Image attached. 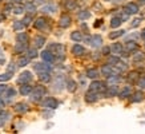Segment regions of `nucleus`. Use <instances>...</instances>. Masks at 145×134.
Listing matches in <instances>:
<instances>
[{
	"instance_id": "31",
	"label": "nucleus",
	"mask_w": 145,
	"mask_h": 134,
	"mask_svg": "<svg viewBox=\"0 0 145 134\" xmlns=\"http://www.w3.org/2000/svg\"><path fill=\"white\" fill-rule=\"evenodd\" d=\"M121 35H124V31H123V30L110 32V34H109V39H116V38H119V36H121Z\"/></svg>"
},
{
	"instance_id": "23",
	"label": "nucleus",
	"mask_w": 145,
	"mask_h": 134,
	"mask_svg": "<svg viewBox=\"0 0 145 134\" xmlns=\"http://www.w3.org/2000/svg\"><path fill=\"white\" fill-rule=\"evenodd\" d=\"M87 76H88V78L95 79V78H97V76H99V71H97V70H95V68H89L88 71H87Z\"/></svg>"
},
{
	"instance_id": "54",
	"label": "nucleus",
	"mask_w": 145,
	"mask_h": 134,
	"mask_svg": "<svg viewBox=\"0 0 145 134\" xmlns=\"http://www.w3.org/2000/svg\"><path fill=\"white\" fill-rule=\"evenodd\" d=\"M109 50H110V48H108V47H105V48H104V54H108V52H109Z\"/></svg>"
},
{
	"instance_id": "2",
	"label": "nucleus",
	"mask_w": 145,
	"mask_h": 134,
	"mask_svg": "<svg viewBox=\"0 0 145 134\" xmlns=\"http://www.w3.org/2000/svg\"><path fill=\"white\" fill-rule=\"evenodd\" d=\"M89 90H92V91H104L105 90V85L103 83V82H99V80H93L92 83L89 85Z\"/></svg>"
},
{
	"instance_id": "49",
	"label": "nucleus",
	"mask_w": 145,
	"mask_h": 134,
	"mask_svg": "<svg viewBox=\"0 0 145 134\" xmlns=\"http://www.w3.org/2000/svg\"><path fill=\"white\" fill-rule=\"evenodd\" d=\"M137 75H138V74H137L136 71H135V72H131V74H129V80H135Z\"/></svg>"
},
{
	"instance_id": "13",
	"label": "nucleus",
	"mask_w": 145,
	"mask_h": 134,
	"mask_svg": "<svg viewBox=\"0 0 145 134\" xmlns=\"http://www.w3.org/2000/svg\"><path fill=\"white\" fill-rule=\"evenodd\" d=\"M131 93H132V89L129 87V86H127V87H124L123 90H121V93L119 94V97L121 99H124V98H128L129 95H131Z\"/></svg>"
},
{
	"instance_id": "53",
	"label": "nucleus",
	"mask_w": 145,
	"mask_h": 134,
	"mask_svg": "<svg viewBox=\"0 0 145 134\" xmlns=\"http://www.w3.org/2000/svg\"><path fill=\"white\" fill-rule=\"evenodd\" d=\"M3 107H4V101L0 99V109H3Z\"/></svg>"
},
{
	"instance_id": "1",
	"label": "nucleus",
	"mask_w": 145,
	"mask_h": 134,
	"mask_svg": "<svg viewBox=\"0 0 145 134\" xmlns=\"http://www.w3.org/2000/svg\"><path fill=\"white\" fill-rule=\"evenodd\" d=\"M44 94H45V89H44V87L37 86V87H35V89H33V93H32V95H31V99L33 101V102H39Z\"/></svg>"
},
{
	"instance_id": "38",
	"label": "nucleus",
	"mask_w": 145,
	"mask_h": 134,
	"mask_svg": "<svg viewBox=\"0 0 145 134\" xmlns=\"http://www.w3.org/2000/svg\"><path fill=\"white\" fill-rule=\"evenodd\" d=\"M144 52H136V55H135V56H133V59H135V60H136V62H138V60H142V59H144Z\"/></svg>"
},
{
	"instance_id": "26",
	"label": "nucleus",
	"mask_w": 145,
	"mask_h": 134,
	"mask_svg": "<svg viewBox=\"0 0 145 134\" xmlns=\"http://www.w3.org/2000/svg\"><path fill=\"white\" fill-rule=\"evenodd\" d=\"M117 93H119V89H117L116 86H112V87H109V89H108L106 95H108V97H114Z\"/></svg>"
},
{
	"instance_id": "25",
	"label": "nucleus",
	"mask_w": 145,
	"mask_h": 134,
	"mask_svg": "<svg viewBox=\"0 0 145 134\" xmlns=\"http://www.w3.org/2000/svg\"><path fill=\"white\" fill-rule=\"evenodd\" d=\"M112 52H114V54H121L123 52V46L120 44V43H116V44H113L112 46Z\"/></svg>"
},
{
	"instance_id": "3",
	"label": "nucleus",
	"mask_w": 145,
	"mask_h": 134,
	"mask_svg": "<svg viewBox=\"0 0 145 134\" xmlns=\"http://www.w3.org/2000/svg\"><path fill=\"white\" fill-rule=\"evenodd\" d=\"M33 26H35V28H37V30H41V31L48 30V22H47L44 18H39L35 23H33Z\"/></svg>"
},
{
	"instance_id": "36",
	"label": "nucleus",
	"mask_w": 145,
	"mask_h": 134,
	"mask_svg": "<svg viewBox=\"0 0 145 134\" xmlns=\"http://www.w3.org/2000/svg\"><path fill=\"white\" fill-rule=\"evenodd\" d=\"M25 9L28 11V12H35V11H36V7L32 4V3H27V4H25Z\"/></svg>"
},
{
	"instance_id": "15",
	"label": "nucleus",
	"mask_w": 145,
	"mask_h": 134,
	"mask_svg": "<svg viewBox=\"0 0 145 134\" xmlns=\"http://www.w3.org/2000/svg\"><path fill=\"white\" fill-rule=\"evenodd\" d=\"M13 109H15V110H16L18 113H25L27 110H28V106H27L25 103H22V102H20V103H16Z\"/></svg>"
},
{
	"instance_id": "35",
	"label": "nucleus",
	"mask_w": 145,
	"mask_h": 134,
	"mask_svg": "<svg viewBox=\"0 0 145 134\" xmlns=\"http://www.w3.org/2000/svg\"><path fill=\"white\" fill-rule=\"evenodd\" d=\"M24 9H25V8H23V7H13L12 12L15 13V15H22V13L24 12Z\"/></svg>"
},
{
	"instance_id": "29",
	"label": "nucleus",
	"mask_w": 145,
	"mask_h": 134,
	"mask_svg": "<svg viewBox=\"0 0 145 134\" xmlns=\"http://www.w3.org/2000/svg\"><path fill=\"white\" fill-rule=\"evenodd\" d=\"M18 42L19 43H25L27 44V42H28V35L24 34V32H23V34H19L18 35Z\"/></svg>"
},
{
	"instance_id": "27",
	"label": "nucleus",
	"mask_w": 145,
	"mask_h": 134,
	"mask_svg": "<svg viewBox=\"0 0 145 134\" xmlns=\"http://www.w3.org/2000/svg\"><path fill=\"white\" fill-rule=\"evenodd\" d=\"M89 16H91V13H89V11H87V9H83V11H80L79 12V19H81V20L88 19Z\"/></svg>"
},
{
	"instance_id": "51",
	"label": "nucleus",
	"mask_w": 145,
	"mask_h": 134,
	"mask_svg": "<svg viewBox=\"0 0 145 134\" xmlns=\"http://www.w3.org/2000/svg\"><path fill=\"white\" fill-rule=\"evenodd\" d=\"M8 71H11V72H13V71H15V64H12V63L9 64V68H8Z\"/></svg>"
},
{
	"instance_id": "4",
	"label": "nucleus",
	"mask_w": 145,
	"mask_h": 134,
	"mask_svg": "<svg viewBox=\"0 0 145 134\" xmlns=\"http://www.w3.org/2000/svg\"><path fill=\"white\" fill-rule=\"evenodd\" d=\"M32 79V74L29 71H23L20 75H19V83L20 85H24V83H27V82H29V80Z\"/></svg>"
},
{
	"instance_id": "8",
	"label": "nucleus",
	"mask_w": 145,
	"mask_h": 134,
	"mask_svg": "<svg viewBox=\"0 0 145 134\" xmlns=\"http://www.w3.org/2000/svg\"><path fill=\"white\" fill-rule=\"evenodd\" d=\"M97 99H99V95H97L96 91L89 90L88 93L85 94V101H87V102H96Z\"/></svg>"
},
{
	"instance_id": "47",
	"label": "nucleus",
	"mask_w": 145,
	"mask_h": 134,
	"mask_svg": "<svg viewBox=\"0 0 145 134\" xmlns=\"http://www.w3.org/2000/svg\"><path fill=\"white\" fill-rule=\"evenodd\" d=\"M121 13H123V15L120 16V19H121V20H127V19L129 18V15H128V12L125 11V9H124V12H121Z\"/></svg>"
},
{
	"instance_id": "48",
	"label": "nucleus",
	"mask_w": 145,
	"mask_h": 134,
	"mask_svg": "<svg viewBox=\"0 0 145 134\" xmlns=\"http://www.w3.org/2000/svg\"><path fill=\"white\" fill-rule=\"evenodd\" d=\"M7 89H8L7 86L0 85V95H1V94H4V93H7Z\"/></svg>"
},
{
	"instance_id": "12",
	"label": "nucleus",
	"mask_w": 145,
	"mask_h": 134,
	"mask_svg": "<svg viewBox=\"0 0 145 134\" xmlns=\"http://www.w3.org/2000/svg\"><path fill=\"white\" fill-rule=\"evenodd\" d=\"M72 52H73V55H76V56H80V55L84 54V47L80 44H75L72 47Z\"/></svg>"
},
{
	"instance_id": "44",
	"label": "nucleus",
	"mask_w": 145,
	"mask_h": 134,
	"mask_svg": "<svg viewBox=\"0 0 145 134\" xmlns=\"http://www.w3.org/2000/svg\"><path fill=\"white\" fill-rule=\"evenodd\" d=\"M37 56V51L35 48H32L28 51V58H36Z\"/></svg>"
},
{
	"instance_id": "32",
	"label": "nucleus",
	"mask_w": 145,
	"mask_h": 134,
	"mask_svg": "<svg viewBox=\"0 0 145 134\" xmlns=\"http://www.w3.org/2000/svg\"><path fill=\"white\" fill-rule=\"evenodd\" d=\"M116 67H117V70H119V71H125V70H127V63L119 60V62L116 63Z\"/></svg>"
},
{
	"instance_id": "55",
	"label": "nucleus",
	"mask_w": 145,
	"mask_h": 134,
	"mask_svg": "<svg viewBox=\"0 0 145 134\" xmlns=\"http://www.w3.org/2000/svg\"><path fill=\"white\" fill-rule=\"evenodd\" d=\"M141 36H142V38L145 39V30H142V32H141Z\"/></svg>"
},
{
	"instance_id": "46",
	"label": "nucleus",
	"mask_w": 145,
	"mask_h": 134,
	"mask_svg": "<svg viewBox=\"0 0 145 134\" xmlns=\"http://www.w3.org/2000/svg\"><path fill=\"white\" fill-rule=\"evenodd\" d=\"M117 62H119V58H117V56H110V58H109V63H110V64H116Z\"/></svg>"
},
{
	"instance_id": "34",
	"label": "nucleus",
	"mask_w": 145,
	"mask_h": 134,
	"mask_svg": "<svg viewBox=\"0 0 145 134\" xmlns=\"http://www.w3.org/2000/svg\"><path fill=\"white\" fill-rule=\"evenodd\" d=\"M65 7L68 9H73V8H76V1L75 0H68L65 3Z\"/></svg>"
},
{
	"instance_id": "33",
	"label": "nucleus",
	"mask_w": 145,
	"mask_h": 134,
	"mask_svg": "<svg viewBox=\"0 0 145 134\" xmlns=\"http://www.w3.org/2000/svg\"><path fill=\"white\" fill-rule=\"evenodd\" d=\"M67 87H68L69 91H75L76 90V83L73 82V80H68V82H67Z\"/></svg>"
},
{
	"instance_id": "18",
	"label": "nucleus",
	"mask_w": 145,
	"mask_h": 134,
	"mask_svg": "<svg viewBox=\"0 0 145 134\" xmlns=\"http://www.w3.org/2000/svg\"><path fill=\"white\" fill-rule=\"evenodd\" d=\"M144 99V94L141 91H136V93L132 95V102H141Z\"/></svg>"
},
{
	"instance_id": "39",
	"label": "nucleus",
	"mask_w": 145,
	"mask_h": 134,
	"mask_svg": "<svg viewBox=\"0 0 145 134\" xmlns=\"http://www.w3.org/2000/svg\"><path fill=\"white\" fill-rule=\"evenodd\" d=\"M56 9V7H53V5H45L43 7V12H53Z\"/></svg>"
},
{
	"instance_id": "14",
	"label": "nucleus",
	"mask_w": 145,
	"mask_h": 134,
	"mask_svg": "<svg viewBox=\"0 0 145 134\" xmlns=\"http://www.w3.org/2000/svg\"><path fill=\"white\" fill-rule=\"evenodd\" d=\"M41 58L44 62H52L53 60V54L51 51H43L41 52Z\"/></svg>"
},
{
	"instance_id": "43",
	"label": "nucleus",
	"mask_w": 145,
	"mask_h": 134,
	"mask_svg": "<svg viewBox=\"0 0 145 134\" xmlns=\"http://www.w3.org/2000/svg\"><path fill=\"white\" fill-rule=\"evenodd\" d=\"M24 26H25V24H24L23 22H15V24H13V28H15V30H22Z\"/></svg>"
},
{
	"instance_id": "21",
	"label": "nucleus",
	"mask_w": 145,
	"mask_h": 134,
	"mask_svg": "<svg viewBox=\"0 0 145 134\" xmlns=\"http://www.w3.org/2000/svg\"><path fill=\"white\" fill-rule=\"evenodd\" d=\"M120 82V76L119 75H109L108 76V83L109 85H116Z\"/></svg>"
},
{
	"instance_id": "16",
	"label": "nucleus",
	"mask_w": 145,
	"mask_h": 134,
	"mask_svg": "<svg viewBox=\"0 0 145 134\" xmlns=\"http://www.w3.org/2000/svg\"><path fill=\"white\" fill-rule=\"evenodd\" d=\"M31 91H32V87L29 85H27V83H24L20 87V94L22 95H28V94H31Z\"/></svg>"
},
{
	"instance_id": "52",
	"label": "nucleus",
	"mask_w": 145,
	"mask_h": 134,
	"mask_svg": "<svg viewBox=\"0 0 145 134\" xmlns=\"http://www.w3.org/2000/svg\"><path fill=\"white\" fill-rule=\"evenodd\" d=\"M101 23H103V20H96V22H95V27H100L101 26Z\"/></svg>"
},
{
	"instance_id": "24",
	"label": "nucleus",
	"mask_w": 145,
	"mask_h": 134,
	"mask_svg": "<svg viewBox=\"0 0 145 134\" xmlns=\"http://www.w3.org/2000/svg\"><path fill=\"white\" fill-rule=\"evenodd\" d=\"M121 22H123V20H121L120 18H113V19H110V27H112V28H117V27L121 24Z\"/></svg>"
},
{
	"instance_id": "42",
	"label": "nucleus",
	"mask_w": 145,
	"mask_h": 134,
	"mask_svg": "<svg viewBox=\"0 0 145 134\" xmlns=\"http://www.w3.org/2000/svg\"><path fill=\"white\" fill-rule=\"evenodd\" d=\"M140 23H141V19L140 18H136V19H133V20H132V24H131V26H132L133 28H136V27L140 26Z\"/></svg>"
},
{
	"instance_id": "50",
	"label": "nucleus",
	"mask_w": 145,
	"mask_h": 134,
	"mask_svg": "<svg viewBox=\"0 0 145 134\" xmlns=\"http://www.w3.org/2000/svg\"><path fill=\"white\" fill-rule=\"evenodd\" d=\"M23 23H24L25 26H28V24L31 23V18H29V16H25V18L23 19Z\"/></svg>"
},
{
	"instance_id": "19",
	"label": "nucleus",
	"mask_w": 145,
	"mask_h": 134,
	"mask_svg": "<svg viewBox=\"0 0 145 134\" xmlns=\"http://www.w3.org/2000/svg\"><path fill=\"white\" fill-rule=\"evenodd\" d=\"M101 72H103V75L104 76H109L113 74V70H112V67L110 66H103V68H101Z\"/></svg>"
},
{
	"instance_id": "30",
	"label": "nucleus",
	"mask_w": 145,
	"mask_h": 134,
	"mask_svg": "<svg viewBox=\"0 0 145 134\" xmlns=\"http://www.w3.org/2000/svg\"><path fill=\"white\" fill-rule=\"evenodd\" d=\"M13 72L8 71V72H5V74H0V82H5V80H8L11 76H12Z\"/></svg>"
},
{
	"instance_id": "45",
	"label": "nucleus",
	"mask_w": 145,
	"mask_h": 134,
	"mask_svg": "<svg viewBox=\"0 0 145 134\" xmlns=\"http://www.w3.org/2000/svg\"><path fill=\"white\" fill-rule=\"evenodd\" d=\"M15 94H16V91H15L13 89H7V97H8V98L15 97Z\"/></svg>"
},
{
	"instance_id": "9",
	"label": "nucleus",
	"mask_w": 145,
	"mask_h": 134,
	"mask_svg": "<svg viewBox=\"0 0 145 134\" xmlns=\"http://www.w3.org/2000/svg\"><path fill=\"white\" fill-rule=\"evenodd\" d=\"M91 44L92 47H100L103 44V39H101L100 35H93L92 39H91Z\"/></svg>"
},
{
	"instance_id": "56",
	"label": "nucleus",
	"mask_w": 145,
	"mask_h": 134,
	"mask_svg": "<svg viewBox=\"0 0 145 134\" xmlns=\"http://www.w3.org/2000/svg\"><path fill=\"white\" fill-rule=\"evenodd\" d=\"M0 58H3V51H1V48H0Z\"/></svg>"
},
{
	"instance_id": "41",
	"label": "nucleus",
	"mask_w": 145,
	"mask_h": 134,
	"mask_svg": "<svg viewBox=\"0 0 145 134\" xmlns=\"http://www.w3.org/2000/svg\"><path fill=\"white\" fill-rule=\"evenodd\" d=\"M137 85H138L140 89H145V76H141L138 79V82H137Z\"/></svg>"
},
{
	"instance_id": "7",
	"label": "nucleus",
	"mask_w": 145,
	"mask_h": 134,
	"mask_svg": "<svg viewBox=\"0 0 145 134\" xmlns=\"http://www.w3.org/2000/svg\"><path fill=\"white\" fill-rule=\"evenodd\" d=\"M59 24H60V27H63V28L69 27L71 26V16L69 15H63L61 18H60V20H59Z\"/></svg>"
},
{
	"instance_id": "20",
	"label": "nucleus",
	"mask_w": 145,
	"mask_h": 134,
	"mask_svg": "<svg viewBox=\"0 0 145 134\" xmlns=\"http://www.w3.org/2000/svg\"><path fill=\"white\" fill-rule=\"evenodd\" d=\"M39 79L41 80V82H49V80H51V75H49L48 71L40 72V74H39Z\"/></svg>"
},
{
	"instance_id": "28",
	"label": "nucleus",
	"mask_w": 145,
	"mask_h": 134,
	"mask_svg": "<svg viewBox=\"0 0 145 134\" xmlns=\"http://www.w3.org/2000/svg\"><path fill=\"white\" fill-rule=\"evenodd\" d=\"M71 38H72V40H75V42H80V40L83 39V36H81V34L79 31H73L71 34Z\"/></svg>"
},
{
	"instance_id": "37",
	"label": "nucleus",
	"mask_w": 145,
	"mask_h": 134,
	"mask_svg": "<svg viewBox=\"0 0 145 134\" xmlns=\"http://www.w3.org/2000/svg\"><path fill=\"white\" fill-rule=\"evenodd\" d=\"M15 50H16V51H18V52H22V51H24V50H25V43H18V44H16V47H15Z\"/></svg>"
},
{
	"instance_id": "57",
	"label": "nucleus",
	"mask_w": 145,
	"mask_h": 134,
	"mask_svg": "<svg viewBox=\"0 0 145 134\" xmlns=\"http://www.w3.org/2000/svg\"><path fill=\"white\" fill-rule=\"evenodd\" d=\"M141 3H142V4H145V0H140Z\"/></svg>"
},
{
	"instance_id": "40",
	"label": "nucleus",
	"mask_w": 145,
	"mask_h": 134,
	"mask_svg": "<svg viewBox=\"0 0 145 134\" xmlns=\"http://www.w3.org/2000/svg\"><path fill=\"white\" fill-rule=\"evenodd\" d=\"M28 60H29V58L27 56V58H22L18 62V64H19V67H23V66H25L27 63H28Z\"/></svg>"
},
{
	"instance_id": "22",
	"label": "nucleus",
	"mask_w": 145,
	"mask_h": 134,
	"mask_svg": "<svg viewBox=\"0 0 145 134\" xmlns=\"http://www.w3.org/2000/svg\"><path fill=\"white\" fill-rule=\"evenodd\" d=\"M127 50L129 51V52H131V51H136V50H137V43H136V42H131V40H128Z\"/></svg>"
},
{
	"instance_id": "10",
	"label": "nucleus",
	"mask_w": 145,
	"mask_h": 134,
	"mask_svg": "<svg viewBox=\"0 0 145 134\" xmlns=\"http://www.w3.org/2000/svg\"><path fill=\"white\" fill-rule=\"evenodd\" d=\"M44 106L49 107V109H56L57 107V101L55 98H47L44 101Z\"/></svg>"
},
{
	"instance_id": "58",
	"label": "nucleus",
	"mask_w": 145,
	"mask_h": 134,
	"mask_svg": "<svg viewBox=\"0 0 145 134\" xmlns=\"http://www.w3.org/2000/svg\"><path fill=\"white\" fill-rule=\"evenodd\" d=\"M13 1H18V0H13Z\"/></svg>"
},
{
	"instance_id": "17",
	"label": "nucleus",
	"mask_w": 145,
	"mask_h": 134,
	"mask_svg": "<svg viewBox=\"0 0 145 134\" xmlns=\"http://www.w3.org/2000/svg\"><path fill=\"white\" fill-rule=\"evenodd\" d=\"M35 47L36 48H40V47H43L44 46V43H45V39L43 38V36H36L35 38Z\"/></svg>"
},
{
	"instance_id": "5",
	"label": "nucleus",
	"mask_w": 145,
	"mask_h": 134,
	"mask_svg": "<svg viewBox=\"0 0 145 134\" xmlns=\"http://www.w3.org/2000/svg\"><path fill=\"white\" fill-rule=\"evenodd\" d=\"M51 50H52L53 52H55V55H57V56H63V55H64V46L63 44L53 43V44H51Z\"/></svg>"
},
{
	"instance_id": "11",
	"label": "nucleus",
	"mask_w": 145,
	"mask_h": 134,
	"mask_svg": "<svg viewBox=\"0 0 145 134\" xmlns=\"http://www.w3.org/2000/svg\"><path fill=\"white\" fill-rule=\"evenodd\" d=\"M125 11H127L128 13H137V11H138V7H137L135 3H129V4L125 5Z\"/></svg>"
},
{
	"instance_id": "6",
	"label": "nucleus",
	"mask_w": 145,
	"mask_h": 134,
	"mask_svg": "<svg viewBox=\"0 0 145 134\" xmlns=\"http://www.w3.org/2000/svg\"><path fill=\"white\" fill-rule=\"evenodd\" d=\"M33 68H35V71L40 72H44V71H49L51 70V66L49 64H45V63H35L33 64Z\"/></svg>"
}]
</instances>
